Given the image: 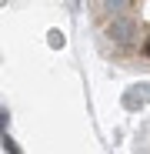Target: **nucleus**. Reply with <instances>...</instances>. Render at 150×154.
Here are the masks:
<instances>
[{
  "label": "nucleus",
  "instance_id": "nucleus-2",
  "mask_svg": "<svg viewBox=\"0 0 150 154\" xmlns=\"http://www.w3.org/2000/svg\"><path fill=\"white\" fill-rule=\"evenodd\" d=\"M137 154H150V124L143 127V134H137Z\"/></svg>",
  "mask_w": 150,
  "mask_h": 154
},
{
  "label": "nucleus",
  "instance_id": "nucleus-1",
  "mask_svg": "<svg viewBox=\"0 0 150 154\" xmlns=\"http://www.w3.org/2000/svg\"><path fill=\"white\" fill-rule=\"evenodd\" d=\"M93 27L110 60L150 70V0H93Z\"/></svg>",
  "mask_w": 150,
  "mask_h": 154
}]
</instances>
